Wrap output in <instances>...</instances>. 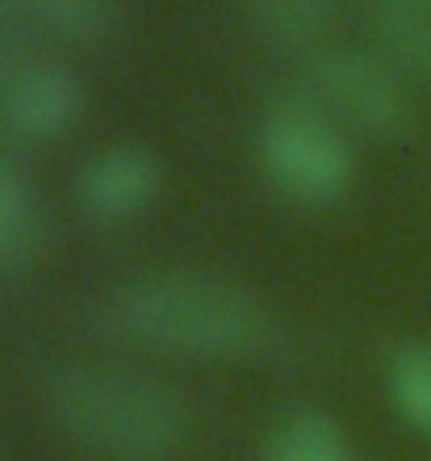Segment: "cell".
Wrapping results in <instances>:
<instances>
[{
    "instance_id": "obj_6",
    "label": "cell",
    "mask_w": 431,
    "mask_h": 461,
    "mask_svg": "<svg viewBox=\"0 0 431 461\" xmlns=\"http://www.w3.org/2000/svg\"><path fill=\"white\" fill-rule=\"evenodd\" d=\"M164 194V164L151 147L113 143L88 159L76 176V197L88 219L121 227L143 219Z\"/></svg>"
},
{
    "instance_id": "obj_11",
    "label": "cell",
    "mask_w": 431,
    "mask_h": 461,
    "mask_svg": "<svg viewBox=\"0 0 431 461\" xmlns=\"http://www.w3.org/2000/svg\"><path fill=\"white\" fill-rule=\"evenodd\" d=\"M385 390H390L394 411L419 437L431 440V340H410L390 352Z\"/></svg>"
},
{
    "instance_id": "obj_5",
    "label": "cell",
    "mask_w": 431,
    "mask_h": 461,
    "mask_svg": "<svg viewBox=\"0 0 431 461\" xmlns=\"http://www.w3.org/2000/svg\"><path fill=\"white\" fill-rule=\"evenodd\" d=\"M85 113V85L59 59L25 55L0 85V122L22 143L63 139Z\"/></svg>"
},
{
    "instance_id": "obj_10",
    "label": "cell",
    "mask_w": 431,
    "mask_h": 461,
    "mask_svg": "<svg viewBox=\"0 0 431 461\" xmlns=\"http://www.w3.org/2000/svg\"><path fill=\"white\" fill-rule=\"evenodd\" d=\"M243 13L268 42L314 55L336 25L339 0H243Z\"/></svg>"
},
{
    "instance_id": "obj_1",
    "label": "cell",
    "mask_w": 431,
    "mask_h": 461,
    "mask_svg": "<svg viewBox=\"0 0 431 461\" xmlns=\"http://www.w3.org/2000/svg\"><path fill=\"white\" fill-rule=\"evenodd\" d=\"M101 328L130 348L180 361H252L276 340V315L252 285L184 265L147 268L113 285Z\"/></svg>"
},
{
    "instance_id": "obj_8",
    "label": "cell",
    "mask_w": 431,
    "mask_h": 461,
    "mask_svg": "<svg viewBox=\"0 0 431 461\" xmlns=\"http://www.w3.org/2000/svg\"><path fill=\"white\" fill-rule=\"evenodd\" d=\"M42 202H38L34 185L17 164L0 159V277H13L38 260L42 252Z\"/></svg>"
},
{
    "instance_id": "obj_9",
    "label": "cell",
    "mask_w": 431,
    "mask_h": 461,
    "mask_svg": "<svg viewBox=\"0 0 431 461\" xmlns=\"http://www.w3.org/2000/svg\"><path fill=\"white\" fill-rule=\"evenodd\" d=\"M260 461H356V449L331 411L301 407L273 428Z\"/></svg>"
},
{
    "instance_id": "obj_7",
    "label": "cell",
    "mask_w": 431,
    "mask_h": 461,
    "mask_svg": "<svg viewBox=\"0 0 431 461\" xmlns=\"http://www.w3.org/2000/svg\"><path fill=\"white\" fill-rule=\"evenodd\" d=\"M377 50L407 76L431 88V0H369Z\"/></svg>"
},
{
    "instance_id": "obj_3",
    "label": "cell",
    "mask_w": 431,
    "mask_h": 461,
    "mask_svg": "<svg viewBox=\"0 0 431 461\" xmlns=\"http://www.w3.org/2000/svg\"><path fill=\"white\" fill-rule=\"evenodd\" d=\"M264 181L293 206H336L356 181L352 139L310 97H281L256 131Z\"/></svg>"
},
{
    "instance_id": "obj_2",
    "label": "cell",
    "mask_w": 431,
    "mask_h": 461,
    "mask_svg": "<svg viewBox=\"0 0 431 461\" xmlns=\"http://www.w3.org/2000/svg\"><path fill=\"white\" fill-rule=\"evenodd\" d=\"M38 390L50 428L88 461H180L193 445L184 399L143 369L67 361Z\"/></svg>"
},
{
    "instance_id": "obj_13",
    "label": "cell",
    "mask_w": 431,
    "mask_h": 461,
    "mask_svg": "<svg viewBox=\"0 0 431 461\" xmlns=\"http://www.w3.org/2000/svg\"><path fill=\"white\" fill-rule=\"evenodd\" d=\"M22 30H25L22 9H17L13 0H0V85H4V76L30 55L22 42Z\"/></svg>"
},
{
    "instance_id": "obj_12",
    "label": "cell",
    "mask_w": 431,
    "mask_h": 461,
    "mask_svg": "<svg viewBox=\"0 0 431 461\" xmlns=\"http://www.w3.org/2000/svg\"><path fill=\"white\" fill-rule=\"evenodd\" d=\"M25 22L67 42H101L118 25V0H13Z\"/></svg>"
},
{
    "instance_id": "obj_4",
    "label": "cell",
    "mask_w": 431,
    "mask_h": 461,
    "mask_svg": "<svg viewBox=\"0 0 431 461\" xmlns=\"http://www.w3.org/2000/svg\"><path fill=\"white\" fill-rule=\"evenodd\" d=\"M301 97H310L347 139L394 143L415 122L410 80L382 50L319 47L306 68Z\"/></svg>"
}]
</instances>
